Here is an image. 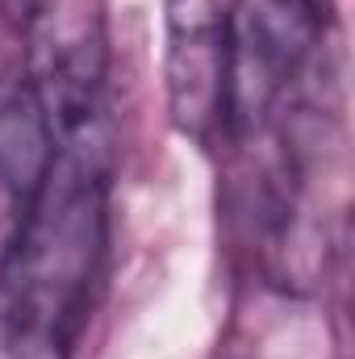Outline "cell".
<instances>
[{"mask_svg": "<svg viewBox=\"0 0 355 359\" xmlns=\"http://www.w3.org/2000/svg\"><path fill=\"white\" fill-rule=\"evenodd\" d=\"M109 138L55 142L17 201L0 251V330L8 359H72L92 322L109 255Z\"/></svg>", "mask_w": 355, "mask_h": 359, "instance_id": "1", "label": "cell"}, {"mask_svg": "<svg viewBox=\"0 0 355 359\" xmlns=\"http://www.w3.org/2000/svg\"><path fill=\"white\" fill-rule=\"evenodd\" d=\"M330 0H226L230 109L226 138L260 134L305 80L326 38Z\"/></svg>", "mask_w": 355, "mask_h": 359, "instance_id": "2", "label": "cell"}, {"mask_svg": "<svg viewBox=\"0 0 355 359\" xmlns=\"http://www.w3.org/2000/svg\"><path fill=\"white\" fill-rule=\"evenodd\" d=\"M163 88L184 138L213 147L230 109V25L226 0H163Z\"/></svg>", "mask_w": 355, "mask_h": 359, "instance_id": "3", "label": "cell"}]
</instances>
